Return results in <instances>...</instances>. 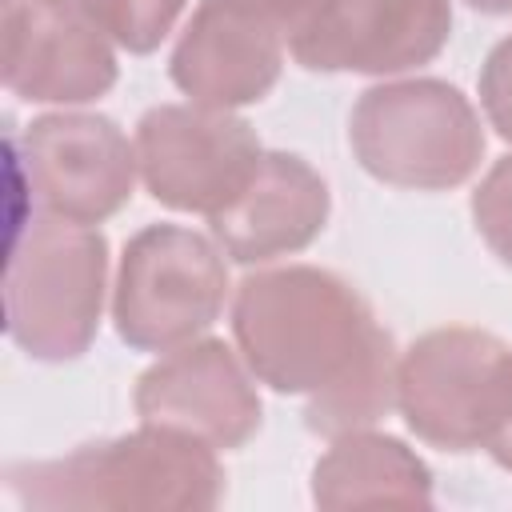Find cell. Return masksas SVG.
Here are the masks:
<instances>
[{
  "instance_id": "cell-5",
  "label": "cell",
  "mask_w": 512,
  "mask_h": 512,
  "mask_svg": "<svg viewBox=\"0 0 512 512\" xmlns=\"http://www.w3.org/2000/svg\"><path fill=\"white\" fill-rule=\"evenodd\" d=\"M512 408V348L484 328L416 336L396 364V412L428 448L464 456L492 440Z\"/></svg>"
},
{
  "instance_id": "cell-13",
  "label": "cell",
  "mask_w": 512,
  "mask_h": 512,
  "mask_svg": "<svg viewBox=\"0 0 512 512\" xmlns=\"http://www.w3.org/2000/svg\"><path fill=\"white\" fill-rule=\"evenodd\" d=\"M332 216L328 180L296 152H264L248 188L216 216L212 240L232 264H268L304 252Z\"/></svg>"
},
{
  "instance_id": "cell-8",
  "label": "cell",
  "mask_w": 512,
  "mask_h": 512,
  "mask_svg": "<svg viewBox=\"0 0 512 512\" xmlns=\"http://www.w3.org/2000/svg\"><path fill=\"white\" fill-rule=\"evenodd\" d=\"M132 140L148 196L172 212H224L264 160V144L248 120L192 100L148 108Z\"/></svg>"
},
{
  "instance_id": "cell-10",
  "label": "cell",
  "mask_w": 512,
  "mask_h": 512,
  "mask_svg": "<svg viewBox=\"0 0 512 512\" xmlns=\"http://www.w3.org/2000/svg\"><path fill=\"white\" fill-rule=\"evenodd\" d=\"M256 376L224 340L200 336L164 352L140 372L132 388V408L144 424H164L208 440L212 448H244L260 424L264 404Z\"/></svg>"
},
{
  "instance_id": "cell-4",
  "label": "cell",
  "mask_w": 512,
  "mask_h": 512,
  "mask_svg": "<svg viewBox=\"0 0 512 512\" xmlns=\"http://www.w3.org/2000/svg\"><path fill=\"white\" fill-rule=\"evenodd\" d=\"M356 164L392 188L448 192L476 176L488 136L472 100L436 76L384 80L356 96L348 112Z\"/></svg>"
},
{
  "instance_id": "cell-21",
  "label": "cell",
  "mask_w": 512,
  "mask_h": 512,
  "mask_svg": "<svg viewBox=\"0 0 512 512\" xmlns=\"http://www.w3.org/2000/svg\"><path fill=\"white\" fill-rule=\"evenodd\" d=\"M8 4H16V0H4V8H8Z\"/></svg>"
},
{
  "instance_id": "cell-7",
  "label": "cell",
  "mask_w": 512,
  "mask_h": 512,
  "mask_svg": "<svg viewBox=\"0 0 512 512\" xmlns=\"http://www.w3.org/2000/svg\"><path fill=\"white\" fill-rule=\"evenodd\" d=\"M8 152L44 216L92 228L132 200L140 176L136 140L100 112H44L20 136L8 132Z\"/></svg>"
},
{
  "instance_id": "cell-20",
  "label": "cell",
  "mask_w": 512,
  "mask_h": 512,
  "mask_svg": "<svg viewBox=\"0 0 512 512\" xmlns=\"http://www.w3.org/2000/svg\"><path fill=\"white\" fill-rule=\"evenodd\" d=\"M464 4L484 16H512V0H464Z\"/></svg>"
},
{
  "instance_id": "cell-18",
  "label": "cell",
  "mask_w": 512,
  "mask_h": 512,
  "mask_svg": "<svg viewBox=\"0 0 512 512\" xmlns=\"http://www.w3.org/2000/svg\"><path fill=\"white\" fill-rule=\"evenodd\" d=\"M484 452L492 456V464H496V468L512 472V408H508V416L500 420V428L492 432V440L484 444Z\"/></svg>"
},
{
  "instance_id": "cell-12",
  "label": "cell",
  "mask_w": 512,
  "mask_h": 512,
  "mask_svg": "<svg viewBox=\"0 0 512 512\" xmlns=\"http://www.w3.org/2000/svg\"><path fill=\"white\" fill-rule=\"evenodd\" d=\"M284 72V24L248 0H200L180 28L168 76L204 108L260 104Z\"/></svg>"
},
{
  "instance_id": "cell-2",
  "label": "cell",
  "mask_w": 512,
  "mask_h": 512,
  "mask_svg": "<svg viewBox=\"0 0 512 512\" xmlns=\"http://www.w3.org/2000/svg\"><path fill=\"white\" fill-rule=\"evenodd\" d=\"M220 448L208 440L144 424L80 444L52 460L8 464L4 480L24 508H172L204 512L224 500Z\"/></svg>"
},
{
  "instance_id": "cell-14",
  "label": "cell",
  "mask_w": 512,
  "mask_h": 512,
  "mask_svg": "<svg viewBox=\"0 0 512 512\" xmlns=\"http://www.w3.org/2000/svg\"><path fill=\"white\" fill-rule=\"evenodd\" d=\"M432 468L388 432H344L312 464L320 508H432Z\"/></svg>"
},
{
  "instance_id": "cell-11",
  "label": "cell",
  "mask_w": 512,
  "mask_h": 512,
  "mask_svg": "<svg viewBox=\"0 0 512 512\" xmlns=\"http://www.w3.org/2000/svg\"><path fill=\"white\" fill-rule=\"evenodd\" d=\"M120 76L108 32L80 0L4 8V88L28 104H92Z\"/></svg>"
},
{
  "instance_id": "cell-3",
  "label": "cell",
  "mask_w": 512,
  "mask_h": 512,
  "mask_svg": "<svg viewBox=\"0 0 512 512\" xmlns=\"http://www.w3.org/2000/svg\"><path fill=\"white\" fill-rule=\"evenodd\" d=\"M104 288V232L40 212L12 236L4 272V332L28 360H80L100 332Z\"/></svg>"
},
{
  "instance_id": "cell-15",
  "label": "cell",
  "mask_w": 512,
  "mask_h": 512,
  "mask_svg": "<svg viewBox=\"0 0 512 512\" xmlns=\"http://www.w3.org/2000/svg\"><path fill=\"white\" fill-rule=\"evenodd\" d=\"M108 40L132 56L156 52L176 28L188 0H80Z\"/></svg>"
},
{
  "instance_id": "cell-17",
  "label": "cell",
  "mask_w": 512,
  "mask_h": 512,
  "mask_svg": "<svg viewBox=\"0 0 512 512\" xmlns=\"http://www.w3.org/2000/svg\"><path fill=\"white\" fill-rule=\"evenodd\" d=\"M476 92H480L484 120L496 128L500 140L512 144V32L488 48L476 76Z\"/></svg>"
},
{
  "instance_id": "cell-16",
  "label": "cell",
  "mask_w": 512,
  "mask_h": 512,
  "mask_svg": "<svg viewBox=\"0 0 512 512\" xmlns=\"http://www.w3.org/2000/svg\"><path fill=\"white\" fill-rule=\"evenodd\" d=\"M472 224L488 252L512 268V152L500 156L472 192Z\"/></svg>"
},
{
  "instance_id": "cell-6",
  "label": "cell",
  "mask_w": 512,
  "mask_h": 512,
  "mask_svg": "<svg viewBox=\"0 0 512 512\" xmlns=\"http://www.w3.org/2000/svg\"><path fill=\"white\" fill-rule=\"evenodd\" d=\"M228 256L184 224H148L128 236L112 284V324L132 352H172L200 340L224 312Z\"/></svg>"
},
{
  "instance_id": "cell-1",
  "label": "cell",
  "mask_w": 512,
  "mask_h": 512,
  "mask_svg": "<svg viewBox=\"0 0 512 512\" xmlns=\"http://www.w3.org/2000/svg\"><path fill=\"white\" fill-rule=\"evenodd\" d=\"M232 340L260 384L304 396L308 432L336 440L396 408V340L332 268L248 272L232 292Z\"/></svg>"
},
{
  "instance_id": "cell-19",
  "label": "cell",
  "mask_w": 512,
  "mask_h": 512,
  "mask_svg": "<svg viewBox=\"0 0 512 512\" xmlns=\"http://www.w3.org/2000/svg\"><path fill=\"white\" fill-rule=\"evenodd\" d=\"M248 4H256V8H264L268 16H276L280 24H288L300 8H304V0H248Z\"/></svg>"
},
{
  "instance_id": "cell-9",
  "label": "cell",
  "mask_w": 512,
  "mask_h": 512,
  "mask_svg": "<svg viewBox=\"0 0 512 512\" xmlns=\"http://www.w3.org/2000/svg\"><path fill=\"white\" fill-rule=\"evenodd\" d=\"M448 40V0H304V8L284 24L292 60L324 76L412 72L432 64Z\"/></svg>"
}]
</instances>
